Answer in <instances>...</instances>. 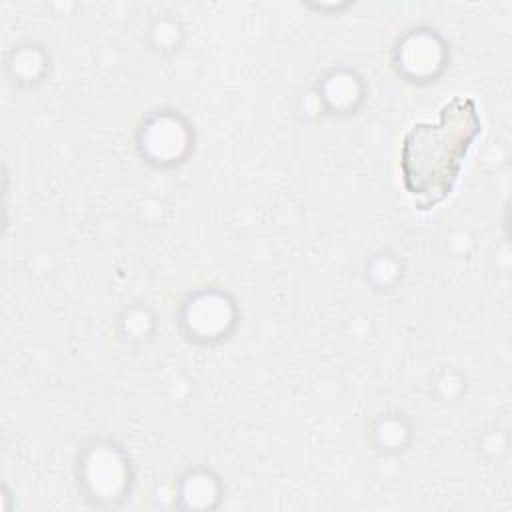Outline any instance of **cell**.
Instances as JSON below:
<instances>
[{
    "label": "cell",
    "instance_id": "obj_1",
    "mask_svg": "<svg viewBox=\"0 0 512 512\" xmlns=\"http://www.w3.org/2000/svg\"><path fill=\"white\" fill-rule=\"evenodd\" d=\"M480 132V120L468 98H452L436 124L414 126L402 148V172L410 194L430 208L452 190L460 162Z\"/></svg>",
    "mask_w": 512,
    "mask_h": 512
}]
</instances>
